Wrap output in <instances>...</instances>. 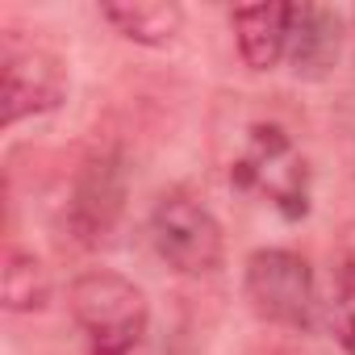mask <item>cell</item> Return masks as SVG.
<instances>
[{"label":"cell","mask_w":355,"mask_h":355,"mask_svg":"<svg viewBox=\"0 0 355 355\" xmlns=\"http://www.w3.org/2000/svg\"><path fill=\"white\" fill-rule=\"evenodd\" d=\"M71 318L92 355H134L146 334V293L117 272H84L71 284Z\"/></svg>","instance_id":"6da1fadb"},{"label":"cell","mask_w":355,"mask_h":355,"mask_svg":"<svg viewBox=\"0 0 355 355\" xmlns=\"http://www.w3.org/2000/svg\"><path fill=\"white\" fill-rule=\"evenodd\" d=\"M230 175L239 189L268 197L284 218L309 214V167L280 125H251L247 150L239 155Z\"/></svg>","instance_id":"7a4b0ae2"},{"label":"cell","mask_w":355,"mask_h":355,"mask_svg":"<svg viewBox=\"0 0 355 355\" xmlns=\"http://www.w3.org/2000/svg\"><path fill=\"white\" fill-rule=\"evenodd\" d=\"M150 243L163 263L184 276H209L222 268V226L189 193H167L150 214Z\"/></svg>","instance_id":"3957f363"},{"label":"cell","mask_w":355,"mask_h":355,"mask_svg":"<svg viewBox=\"0 0 355 355\" xmlns=\"http://www.w3.org/2000/svg\"><path fill=\"white\" fill-rule=\"evenodd\" d=\"M125 197H130V163L117 146H105L96 155L84 159L76 184H71V201H67V226L84 247H101L109 243V234L117 230L121 214H125Z\"/></svg>","instance_id":"277c9868"},{"label":"cell","mask_w":355,"mask_h":355,"mask_svg":"<svg viewBox=\"0 0 355 355\" xmlns=\"http://www.w3.org/2000/svg\"><path fill=\"white\" fill-rule=\"evenodd\" d=\"M247 297L259 318L288 330H305L318 309L309 263L297 251H280V247H263L247 259Z\"/></svg>","instance_id":"5b68a950"},{"label":"cell","mask_w":355,"mask_h":355,"mask_svg":"<svg viewBox=\"0 0 355 355\" xmlns=\"http://www.w3.org/2000/svg\"><path fill=\"white\" fill-rule=\"evenodd\" d=\"M67 96L63 63L42 46H5V125L59 109Z\"/></svg>","instance_id":"8992f818"},{"label":"cell","mask_w":355,"mask_h":355,"mask_svg":"<svg viewBox=\"0 0 355 355\" xmlns=\"http://www.w3.org/2000/svg\"><path fill=\"white\" fill-rule=\"evenodd\" d=\"M343 51V21L322 5H288V46L284 59L293 76L322 80Z\"/></svg>","instance_id":"52a82bcc"},{"label":"cell","mask_w":355,"mask_h":355,"mask_svg":"<svg viewBox=\"0 0 355 355\" xmlns=\"http://www.w3.org/2000/svg\"><path fill=\"white\" fill-rule=\"evenodd\" d=\"M239 55L251 71H268L284 59L288 46V5H251L230 13Z\"/></svg>","instance_id":"ba28073f"},{"label":"cell","mask_w":355,"mask_h":355,"mask_svg":"<svg viewBox=\"0 0 355 355\" xmlns=\"http://www.w3.org/2000/svg\"><path fill=\"white\" fill-rule=\"evenodd\" d=\"M101 17L130 42L138 46H167L184 26L180 5H167V0H125V5H105Z\"/></svg>","instance_id":"9c48e42d"},{"label":"cell","mask_w":355,"mask_h":355,"mask_svg":"<svg viewBox=\"0 0 355 355\" xmlns=\"http://www.w3.org/2000/svg\"><path fill=\"white\" fill-rule=\"evenodd\" d=\"M51 297V280H46V268L42 259H34L30 251H9V263H5V305L9 309H42Z\"/></svg>","instance_id":"30bf717a"},{"label":"cell","mask_w":355,"mask_h":355,"mask_svg":"<svg viewBox=\"0 0 355 355\" xmlns=\"http://www.w3.org/2000/svg\"><path fill=\"white\" fill-rule=\"evenodd\" d=\"M330 318H334V334H338L343 351H347V355H355V259H347V263L338 268Z\"/></svg>","instance_id":"8fae6325"}]
</instances>
